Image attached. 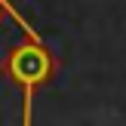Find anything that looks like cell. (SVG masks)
<instances>
[{"instance_id": "obj_2", "label": "cell", "mask_w": 126, "mask_h": 126, "mask_svg": "<svg viewBox=\"0 0 126 126\" xmlns=\"http://www.w3.org/2000/svg\"><path fill=\"white\" fill-rule=\"evenodd\" d=\"M0 9H3V12H6V16H9V18H12V22H16V25H18V28H22V31H25V34H28V37H31V40H40V34H37V31H34V28H31V22H28V18H25V16H22V12H18V9H16V6H12V3H9V0H0Z\"/></svg>"}, {"instance_id": "obj_1", "label": "cell", "mask_w": 126, "mask_h": 126, "mask_svg": "<svg viewBox=\"0 0 126 126\" xmlns=\"http://www.w3.org/2000/svg\"><path fill=\"white\" fill-rule=\"evenodd\" d=\"M52 55L43 46V40H25L12 46V52L3 59L0 71L22 89V126H31V111H34V92L52 77Z\"/></svg>"}, {"instance_id": "obj_3", "label": "cell", "mask_w": 126, "mask_h": 126, "mask_svg": "<svg viewBox=\"0 0 126 126\" xmlns=\"http://www.w3.org/2000/svg\"><path fill=\"white\" fill-rule=\"evenodd\" d=\"M0 12H3V9H0Z\"/></svg>"}]
</instances>
